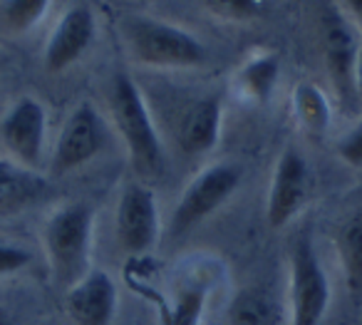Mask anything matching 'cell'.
Returning <instances> with one entry per match:
<instances>
[{
  "label": "cell",
  "instance_id": "6da1fadb",
  "mask_svg": "<svg viewBox=\"0 0 362 325\" xmlns=\"http://www.w3.org/2000/svg\"><path fill=\"white\" fill-rule=\"evenodd\" d=\"M92 229H95V211L82 201L62 204L45 221L42 241H45L47 263L55 283L65 293L92 270Z\"/></svg>",
  "mask_w": 362,
  "mask_h": 325
},
{
  "label": "cell",
  "instance_id": "7a4b0ae2",
  "mask_svg": "<svg viewBox=\"0 0 362 325\" xmlns=\"http://www.w3.org/2000/svg\"><path fill=\"white\" fill-rule=\"evenodd\" d=\"M110 110L136 174L144 179L164 174V149H161L154 120H151L149 107H146L144 95L139 92L136 82L124 72L115 75L112 80Z\"/></svg>",
  "mask_w": 362,
  "mask_h": 325
},
{
  "label": "cell",
  "instance_id": "3957f363",
  "mask_svg": "<svg viewBox=\"0 0 362 325\" xmlns=\"http://www.w3.org/2000/svg\"><path fill=\"white\" fill-rule=\"evenodd\" d=\"M122 35L129 55L149 67L184 70L204 65L209 57L206 47L192 33L156 18L127 16L122 21Z\"/></svg>",
  "mask_w": 362,
  "mask_h": 325
},
{
  "label": "cell",
  "instance_id": "277c9868",
  "mask_svg": "<svg viewBox=\"0 0 362 325\" xmlns=\"http://www.w3.org/2000/svg\"><path fill=\"white\" fill-rule=\"evenodd\" d=\"M288 290L291 325H320L330 305V280L308 234L298 236L291 249Z\"/></svg>",
  "mask_w": 362,
  "mask_h": 325
},
{
  "label": "cell",
  "instance_id": "5b68a950",
  "mask_svg": "<svg viewBox=\"0 0 362 325\" xmlns=\"http://www.w3.org/2000/svg\"><path fill=\"white\" fill-rule=\"evenodd\" d=\"M241 166L236 164H211L194 176L192 184L184 189L174 214H171V234H187L199 221L216 214L233 196L241 184Z\"/></svg>",
  "mask_w": 362,
  "mask_h": 325
},
{
  "label": "cell",
  "instance_id": "8992f818",
  "mask_svg": "<svg viewBox=\"0 0 362 325\" xmlns=\"http://www.w3.org/2000/svg\"><path fill=\"white\" fill-rule=\"evenodd\" d=\"M105 147V122L92 102H80L62 125L50 156V174L62 176L92 161Z\"/></svg>",
  "mask_w": 362,
  "mask_h": 325
},
{
  "label": "cell",
  "instance_id": "52a82bcc",
  "mask_svg": "<svg viewBox=\"0 0 362 325\" xmlns=\"http://www.w3.org/2000/svg\"><path fill=\"white\" fill-rule=\"evenodd\" d=\"M115 231L119 246L132 256H144L159 239V209L156 196L141 181H132L122 189L117 201Z\"/></svg>",
  "mask_w": 362,
  "mask_h": 325
},
{
  "label": "cell",
  "instance_id": "ba28073f",
  "mask_svg": "<svg viewBox=\"0 0 362 325\" xmlns=\"http://www.w3.org/2000/svg\"><path fill=\"white\" fill-rule=\"evenodd\" d=\"M47 115L45 107L30 95H23L8 107L6 117L0 120V139L13 154L18 164L28 169H40L42 149H45Z\"/></svg>",
  "mask_w": 362,
  "mask_h": 325
},
{
  "label": "cell",
  "instance_id": "9c48e42d",
  "mask_svg": "<svg viewBox=\"0 0 362 325\" xmlns=\"http://www.w3.org/2000/svg\"><path fill=\"white\" fill-rule=\"evenodd\" d=\"M322 25V50H325V70L330 77L332 87L340 95V100L347 107L352 105V97H357L355 92V60H357V42L352 35L347 21L335 11L332 6H327L322 11L320 18Z\"/></svg>",
  "mask_w": 362,
  "mask_h": 325
},
{
  "label": "cell",
  "instance_id": "30bf717a",
  "mask_svg": "<svg viewBox=\"0 0 362 325\" xmlns=\"http://www.w3.org/2000/svg\"><path fill=\"white\" fill-rule=\"evenodd\" d=\"M308 196V161L296 149H286L276 161L268 189L266 219L271 229H283L298 216Z\"/></svg>",
  "mask_w": 362,
  "mask_h": 325
},
{
  "label": "cell",
  "instance_id": "8fae6325",
  "mask_svg": "<svg viewBox=\"0 0 362 325\" xmlns=\"http://www.w3.org/2000/svg\"><path fill=\"white\" fill-rule=\"evenodd\" d=\"M95 13L90 6H70L62 18L57 21V25L52 28L50 38L45 45V70L57 75L65 72L67 67H72L82 55L87 52V47L95 40Z\"/></svg>",
  "mask_w": 362,
  "mask_h": 325
},
{
  "label": "cell",
  "instance_id": "7c38bea8",
  "mask_svg": "<svg viewBox=\"0 0 362 325\" xmlns=\"http://www.w3.org/2000/svg\"><path fill=\"white\" fill-rule=\"evenodd\" d=\"M67 315L75 325H110L117 313V285L105 270H90L65 295Z\"/></svg>",
  "mask_w": 362,
  "mask_h": 325
},
{
  "label": "cell",
  "instance_id": "4fadbf2b",
  "mask_svg": "<svg viewBox=\"0 0 362 325\" xmlns=\"http://www.w3.org/2000/svg\"><path fill=\"white\" fill-rule=\"evenodd\" d=\"M221 120H223V107L216 95L202 97L194 102L184 115L181 122V147L187 154H202V152H211L221 135Z\"/></svg>",
  "mask_w": 362,
  "mask_h": 325
},
{
  "label": "cell",
  "instance_id": "5bb4252c",
  "mask_svg": "<svg viewBox=\"0 0 362 325\" xmlns=\"http://www.w3.org/2000/svg\"><path fill=\"white\" fill-rule=\"evenodd\" d=\"M278 80H281V57L271 50L253 52L241 67H238L233 85L238 97L253 105H266L273 97Z\"/></svg>",
  "mask_w": 362,
  "mask_h": 325
},
{
  "label": "cell",
  "instance_id": "9a60e30c",
  "mask_svg": "<svg viewBox=\"0 0 362 325\" xmlns=\"http://www.w3.org/2000/svg\"><path fill=\"white\" fill-rule=\"evenodd\" d=\"M45 189V179L18 161L0 159V214H18Z\"/></svg>",
  "mask_w": 362,
  "mask_h": 325
},
{
  "label": "cell",
  "instance_id": "2e32d148",
  "mask_svg": "<svg viewBox=\"0 0 362 325\" xmlns=\"http://www.w3.org/2000/svg\"><path fill=\"white\" fill-rule=\"evenodd\" d=\"M337 256L342 263L345 288L355 303L362 300V211H355L337 229Z\"/></svg>",
  "mask_w": 362,
  "mask_h": 325
},
{
  "label": "cell",
  "instance_id": "e0dca14e",
  "mask_svg": "<svg viewBox=\"0 0 362 325\" xmlns=\"http://www.w3.org/2000/svg\"><path fill=\"white\" fill-rule=\"evenodd\" d=\"M291 110L296 117L298 127L310 137H322L330 130L332 110L325 92L313 82H300L296 85L291 95Z\"/></svg>",
  "mask_w": 362,
  "mask_h": 325
},
{
  "label": "cell",
  "instance_id": "ac0fdd59",
  "mask_svg": "<svg viewBox=\"0 0 362 325\" xmlns=\"http://www.w3.org/2000/svg\"><path fill=\"white\" fill-rule=\"evenodd\" d=\"M278 320L273 295L256 285L241 288L228 303V325H278Z\"/></svg>",
  "mask_w": 362,
  "mask_h": 325
},
{
  "label": "cell",
  "instance_id": "d6986e66",
  "mask_svg": "<svg viewBox=\"0 0 362 325\" xmlns=\"http://www.w3.org/2000/svg\"><path fill=\"white\" fill-rule=\"evenodd\" d=\"M50 8V0H6L3 18L13 33H28L42 21Z\"/></svg>",
  "mask_w": 362,
  "mask_h": 325
},
{
  "label": "cell",
  "instance_id": "ffe728a7",
  "mask_svg": "<svg viewBox=\"0 0 362 325\" xmlns=\"http://www.w3.org/2000/svg\"><path fill=\"white\" fill-rule=\"evenodd\" d=\"M204 303H206V290L187 288L171 303L161 325H199V320L204 315Z\"/></svg>",
  "mask_w": 362,
  "mask_h": 325
},
{
  "label": "cell",
  "instance_id": "44dd1931",
  "mask_svg": "<svg viewBox=\"0 0 362 325\" xmlns=\"http://www.w3.org/2000/svg\"><path fill=\"white\" fill-rule=\"evenodd\" d=\"M202 3L214 18L231 23L256 21L263 13V0H202Z\"/></svg>",
  "mask_w": 362,
  "mask_h": 325
},
{
  "label": "cell",
  "instance_id": "7402d4cb",
  "mask_svg": "<svg viewBox=\"0 0 362 325\" xmlns=\"http://www.w3.org/2000/svg\"><path fill=\"white\" fill-rule=\"evenodd\" d=\"M30 261H33V253L28 249L16 246V244H3V241H0V278L23 270Z\"/></svg>",
  "mask_w": 362,
  "mask_h": 325
},
{
  "label": "cell",
  "instance_id": "603a6c76",
  "mask_svg": "<svg viewBox=\"0 0 362 325\" xmlns=\"http://www.w3.org/2000/svg\"><path fill=\"white\" fill-rule=\"evenodd\" d=\"M337 154L342 156L345 164L362 169V122L342 137V142L337 144Z\"/></svg>",
  "mask_w": 362,
  "mask_h": 325
},
{
  "label": "cell",
  "instance_id": "cb8c5ba5",
  "mask_svg": "<svg viewBox=\"0 0 362 325\" xmlns=\"http://www.w3.org/2000/svg\"><path fill=\"white\" fill-rule=\"evenodd\" d=\"M355 92H357V100L362 102V45L357 47V60H355Z\"/></svg>",
  "mask_w": 362,
  "mask_h": 325
},
{
  "label": "cell",
  "instance_id": "d4e9b609",
  "mask_svg": "<svg viewBox=\"0 0 362 325\" xmlns=\"http://www.w3.org/2000/svg\"><path fill=\"white\" fill-rule=\"evenodd\" d=\"M345 8L350 11V16L355 18V23L362 28V0H345Z\"/></svg>",
  "mask_w": 362,
  "mask_h": 325
},
{
  "label": "cell",
  "instance_id": "484cf974",
  "mask_svg": "<svg viewBox=\"0 0 362 325\" xmlns=\"http://www.w3.org/2000/svg\"><path fill=\"white\" fill-rule=\"evenodd\" d=\"M0 325H16V320L11 318V313H6L3 308H0Z\"/></svg>",
  "mask_w": 362,
  "mask_h": 325
}]
</instances>
